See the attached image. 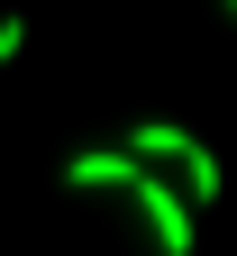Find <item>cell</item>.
Listing matches in <instances>:
<instances>
[{
	"instance_id": "obj_1",
	"label": "cell",
	"mask_w": 237,
	"mask_h": 256,
	"mask_svg": "<svg viewBox=\"0 0 237 256\" xmlns=\"http://www.w3.org/2000/svg\"><path fill=\"white\" fill-rule=\"evenodd\" d=\"M128 202L146 210V238H155L164 256H192V202H183V183H164V174H146V165H137Z\"/></svg>"
},
{
	"instance_id": "obj_2",
	"label": "cell",
	"mask_w": 237,
	"mask_h": 256,
	"mask_svg": "<svg viewBox=\"0 0 237 256\" xmlns=\"http://www.w3.org/2000/svg\"><path fill=\"white\" fill-rule=\"evenodd\" d=\"M64 183H73V192H128V183H137V156H128V146H82L73 165H64Z\"/></svg>"
},
{
	"instance_id": "obj_3",
	"label": "cell",
	"mask_w": 237,
	"mask_h": 256,
	"mask_svg": "<svg viewBox=\"0 0 237 256\" xmlns=\"http://www.w3.org/2000/svg\"><path fill=\"white\" fill-rule=\"evenodd\" d=\"M183 146H192V128H174V119H137L128 128V156H137V165H174Z\"/></svg>"
},
{
	"instance_id": "obj_4",
	"label": "cell",
	"mask_w": 237,
	"mask_h": 256,
	"mask_svg": "<svg viewBox=\"0 0 237 256\" xmlns=\"http://www.w3.org/2000/svg\"><path fill=\"white\" fill-rule=\"evenodd\" d=\"M174 174H183V202H201V210H210V202H219V183H228V174H219V156L201 146V138L174 156Z\"/></svg>"
},
{
	"instance_id": "obj_5",
	"label": "cell",
	"mask_w": 237,
	"mask_h": 256,
	"mask_svg": "<svg viewBox=\"0 0 237 256\" xmlns=\"http://www.w3.org/2000/svg\"><path fill=\"white\" fill-rule=\"evenodd\" d=\"M18 46H27V18H18V10H9V18H0V64H9V55H18Z\"/></svg>"
},
{
	"instance_id": "obj_6",
	"label": "cell",
	"mask_w": 237,
	"mask_h": 256,
	"mask_svg": "<svg viewBox=\"0 0 237 256\" xmlns=\"http://www.w3.org/2000/svg\"><path fill=\"white\" fill-rule=\"evenodd\" d=\"M228 18H237V0H228Z\"/></svg>"
}]
</instances>
